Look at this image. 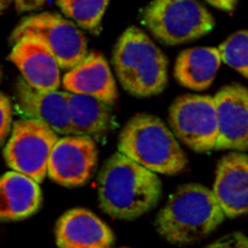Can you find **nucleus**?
Returning a JSON list of instances; mask_svg holds the SVG:
<instances>
[{
	"instance_id": "nucleus-1",
	"label": "nucleus",
	"mask_w": 248,
	"mask_h": 248,
	"mask_svg": "<svg viewBox=\"0 0 248 248\" xmlns=\"http://www.w3.org/2000/svg\"><path fill=\"white\" fill-rule=\"evenodd\" d=\"M99 203L116 219H135L150 212L160 201L161 182L157 173L116 153L97 177Z\"/></svg>"
},
{
	"instance_id": "nucleus-2",
	"label": "nucleus",
	"mask_w": 248,
	"mask_h": 248,
	"mask_svg": "<svg viewBox=\"0 0 248 248\" xmlns=\"http://www.w3.org/2000/svg\"><path fill=\"white\" fill-rule=\"evenodd\" d=\"M224 219L214 192L201 185H185L160 211L157 230L169 243L186 246L209 235Z\"/></svg>"
},
{
	"instance_id": "nucleus-3",
	"label": "nucleus",
	"mask_w": 248,
	"mask_h": 248,
	"mask_svg": "<svg viewBox=\"0 0 248 248\" xmlns=\"http://www.w3.org/2000/svg\"><path fill=\"white\" fill-rule=\"evenodd\" d=\"M112 62L122 87L132 96H155L167 86V58L138 28H129L121 35Z\"/></svg>"
},
{
	"instance_id": "nucleus-4",
	"label": "nucleus",
	"mask_w": 248,
	"mask_h": 248,
	"mask_svg": "<svg viewBox=\"0 0 248 248\" xmlns=\"http://www.w3.org/2000/svg\"><path fill=\"white\" fill-rule=\"evenodd\" d=\"M118 151L160 174H177L187 164L176 135L153 115H135L124 126Z\"/></svg>"
},
{
	"instance_id": "nucleus-5",
	"label": "nucleus",
	"mask_w": 248,
	"mask_h": 248,
	"mask_svg": "<svg viewBox=\"0 0 248 248\" xmlns=\"http://www.w3.org/2000/svg\"><path fill=\"white\" fill-rule=\"evenodd\" d=\"M142 23L166 45H179L209 33L215 20L198 0H153L142 10Z\"/></svg>"
},
{
	"instance_id": "nucleus-6",
	"label": "nucleus",
	"mask_w": 248,
	"mask_h": 248,
	"mask_svg": "<svg viewBox=\"0 0 248 248\" xmlns=\"http://www.w3.org/2000/svg\"><path fill=\"white\" fill-rule=\"evenodd\" d=\"M58 134L48 125L32 118H20L13 126L3 150L9 169L41 183L48 173L51 151Z\"/></svg>"
},
{
	"instance_id": "nucleus-7",
	"label": "nucleus",
	"mask_w": 248,
	"mask_h": 248,
	"mask_svg": "<svg viewBox=\"0 0 248 248\" xmlns=\"http://www.w3.org/2000/svg\"><path fill=\"white\" fill-rule=\"evenodd\" d=\"M23 36L44 44L67 71L87 57V41L80 26L55 13H38L22 19L12 33V42Z\"/></svg>"
},
{
	"instance_id": "nucleus-8",
	"label": "nucleus",
	"mask_w": 248,
	"mask_h": 248,
	"mask_svg": "<svg viewBox=\"0 0 248 248\" xmlns=\"http://www.w3.org/2000/svg\"><path fill=\"white\" fill-rule=\"evenodd\" d=\"M169 122L176 138L193 151L208 153L215 150L218 118L214 97L199 94L180 96L170 108Z\"/></svg>"
},
{
	"instance_id": "nucleus-9",
	"label": "nucleus",
	"mask_w": 248,
	"mask_h": 248,
	"mask_svg": "<svg viewBox=\"0 0 248 248\" xmlns=\"http://www.w3.org/2000/svg\"><path fill=\"white\" fill-rule=\"evenodd\" d=\"M96 166L97 147L93 138L64 135L51 151L46 176L64 187H78L92 179Z\"/></svg>"
},
{
	"instance_id": "nucleus-10",
	"label": "nucleus",
	"mask_w": 248,
	"mask_h": 248,
	"mask_svg": "<svg viewBox=\"0 0 248 248\" xmlns=\"http://www.w3.org/2000/svg\"><path fill=\"white\" fill-rule=\"evenodd\" d=\"M218 140L215 150L248 151V89L231 84L215 94Z\"/></svg>"
},
{
	"instance_id": "nucleus-11",
	"label": "nucleus",
	"mask_w": 248,
	"mask_h": 248,
	"mask_svg": "<svg viewBox=\"0 0 248 248\" xmlns=\"http://www.w3.org/2000/svg\"><path fill=\"white\" fill-rule=\"evenodd\" d=\"M16 108L23 118L41 121L58 135H73L68 92L38 90L20 78L16 84Z\"/></svg>"
},
{
	"instance_id": "nucleus-12",
	"label": "nucleus",
	"mask_w": 248,
	"mask_h": 248,
	"mask_svg": "<svg viewBox=\"0 0 248 248\" xmlns=\"http://www.w3.org/2000/svg\"><path fill=\"white\" fill-rule=\"evenodd\" d=\"M10 61L17 67L22 78L38 90H57L61 80V67L49 49L33 38H19L13 42Z\"/></svg>"
},
{
	"instance_id": "nucleus-13",
	"label": "nucleus",
	"mask_w": 248,
	"mask_h": 248,
	"mask_svg": "<svg viewBox=\"0 0 248 248\" xmlns=\"http://www.w3.org/2000/svg\"><path fill=\"white\" fill-rule=\"evenodd\" d=\"M214 196L225 217L248 215V155L232 153L225 155L217 169Z\"/></svg>"
},
{
	"instance_id": "nucleus-14",
	"label": "nucleus",
	"mask_w": 248,
	"mask_h": 248,
	"mask_svg": "<svg viewBox=\"0 0 248 248\" xmlns=\"http://www.w3.org/2000/svg\"><path fill=\"white\" fill-rule=\"evenodd\" d=\"M113 232L87 209H71L55 224V243L58 248H110Z\"/></svg>"
},
{
	"instance_id": "nucleus-15",
	"label": "nucleus",
	"mask_w": 248,
	"mask_h": 248,
	"mask_svg": "<svg viewBox=\"0 0 248 248\" xmlns=\"http://www.w3.org/2000/svg\"><path fill=\"white\" fill-rule=\"evenodd\" d=\"M65 92L96 97L108 105H113L118 97L116 83L108 61L102 54L92 52L68 70L62 77Z\"/></svg>"
},
{
	"instance_id": "nucleus-16",
	"label": "nucleus",
	"mask_w": 248,
	"mask_h": 248,
	"mask_svg": "<svg viewBox=\"0 0 248 248\" xmlns=\"http://www.w3.org/2000/svg\"><path fill=\"white\" fill-rule=\"evenodd\" d=\"M42 202L39 183L31 177L7 171L0 177V221H22L33 215Z\"/></svg>"
},
{
	"instance_id": "nucleus-17",
	"label": "nucleus",
	"mask_w": 248,
	"mask_h": 248,
	"mask_svg": "<svg viewBox=\"0 0 248 248\" xmlns=\"http://www.w3.org/2000/svg\"><path fill=\"white\" fill-rule=\"evenodd\" d=\"M222 60L218 48L201 46L185 49L179 54L174 65L176 80L195 92L206 90L217 77Z\"/></svg>"
},
{
	"instance_id": "nucleus-18",
	"label": "nucleus",
	"mask_w": 248,
	"mask_h": 248,
	"mask_svg": "<svg viewBox=\"0 0 248 248\" xmlns=\"http://www.w3.org/2000/svg\"><path fill=\"white\" fill-rule=\"evenodd\" d=\"M73 135H86L93 140L103 138L110 128V106L96 97L68 93Z\"/></svg>"
},
{
	"instance_id": "nucleus-19",
	"label": "nucleus",
	"mask_w": 248,
	"mask_h": 248,
	"mask_svg": "<svg viewBox=\"0 0 248 248\" xmlns=\"http://www.w3.org/2000/svg\"><path fill=\"white\" fill-rule=\"evenodd\" d=\"M61 12L77 26L99 33L109 0H55Z\"/></svg>"
},
{
	"instance_id": "nucleus-20",
	"label": "nucleus",
	"mask_w": 248,
	"mask_h": 248,
	"mask_svg": "<svg viewBox=\"0 0 248 248\" xmlns=\"http://www.w3.org/2000/svg\"><path fill=\"white\" fill-rule=\"evenodd\" d=\"M222 62L248 78V31L231 35L218 46Z\"/></svg>"
},
{
	"instance_id": "nucleus-21",
	"label": "nucleus",
	"mask_w": 248,
	"mask_h": 248,
	"mask_svg": "<svg viewBox=\"0 0 248 248\" xmlns=\"http://www.w3.org/2000/svg\"><path fill=\"white\" fill-rule=\"evenodd\" d=\"M12 116H13V108L10 103V99L0 93V145L6 142L12 132Z\"/></svg>"
},
{
	"instance_id": "nucleus-22",
	"label": "nucleus",
	"mask_w": 248,
	"mask_h": 248,
	"mask_svg": "<svg viewBox=\"0 0 248 248\" xmlns=\"http://www.w3.org/2000/svg\"><path fill=\"white\" fill-rule=\"evenodd\" d=\"M206 248H248V238L241 232H234L219 238Z\"/></svg>"
},
{
	"instance_id": "nucleus-23",
	"label": "nucleus",
	"mask_w": 248,
	"mask_h": 248,
	"mask_svg": "<svg viewBox=\"0 0 248 248\" xmlns=\"http://www.w3.org/2000/svg\"><path fill=\"white\" fill-rule=\"evenodd\" d=\"M46 0H13L17 12H31L42 7Z\"/></svg>"
},
{
	"instance_id": "nucleus-24",
	"label": "nucleus",
	"mask_w": 248,
	"mask_h": 248,
	"mask_svg": "<svg viewBox=\"0 0 248 248\" xmlns=\"http://www.w3.org/2000/svg\"><path fill=\"white\" fill-rule=\"evenodd\" d=\"M209 4H212L214 7H218L221 10H225V12H232L237 6V1L238 0H206Z\"/></svg>"
},
{
	"instance_id": "nucleus-25",
	"label": "nucleus",
	"mask_w": 248,
	"mask_h": 248,
	"mask_svg": "<svg viewBox=\"0 0 248 248\" xmlns=\"http://www.w3.org/2000/svg\"><path fill=\"white\" fill-rule=\"evenodd\" d=\"M12 1H13V0H0V15L10 6Z\"/></svg>"
},
{
	"instance_id": "nucleus-26",
	"label": "nucleus",
	"mask_w": 248,
	"mask_h": 248,
	"mask_svg": "<svg viewBox=\"0 0 248 248\" xmlns=\"http://www.w3.org/2000/svg\"><path fill=\"white\" fill-rule=\"evenodd\" d=\"M0 80H1V70H0Z\"/></svg>"
}]
</instances>
